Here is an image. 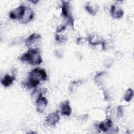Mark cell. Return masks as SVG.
I'll list each match as a JSON object with an SVG mask.
<instances>
[{"label":"cell","instance_id":"cell-4","mask_svg":"<svg viewBox=\"0 0 134 134\" xmlns=\"http://www.w3.org/2000/svg\"><path fill=\"white\" fill-rule=\"evenodd\" d=\"M48 104V100L47 99L42 96V94H41L36 100V106L37 110L39 113H42L44 109L46 108Z\"/></svg>","mask_w":134,"mask_h":134},{"label":"cell","instance_id":"cell-6","mask_svg":"<svg viewBox=\"0 0 134 134\" xmlns=\"http://www.w3.org/2000/svg\"><path fill=\"white\" fill-rule=\"evenodd\" d=\"M62 13L64 17L68 18V21L71 25H73L74 20L70 15V5L68 2H63L62 7Z\"/></svg>","mask_w":134,"mask_h":134},{"label":"cell","instance_id":"cell-14","mask_svg":"<svg viewBox=\"0 0 134 134\" xmlns=\"http://www.w3.org/2000/svg\"><path fill=\"white\" fill-rule=\"evenodd\" d=\"M65 27H66L65 26H62L59 27V29H57V32H61V31H62L63 30H64V29L65 28Z\"/></svg>","mask_w":134,"mask_h":134},{"label":"cell","instance_id":"cell-7","mask_svg":"<svg viewBox=\"0 0 134 134\" xmlns=\"http://www.w3.org/2000/svg\"><path fill=\"white\" fill-rule=\"evenodd\" d=\"M41 36L39 34L36 33L32 34L27 38L25 41V44L27 47L30 46L39 41L41 39Z\"/></svg>","mask_w":134,"mask_h":134},{"label":"cell","instance_id":"cell-2","mask_svg":"<svg viewBox=\"0 0 134 134\" xmlns=\"http://www.w3.org/2000/svg\"><path fill=\"white\" fill-rule=\"evenodd\" d=\"M47 74L46 71L43 69L35 68L31 71L28 76V79L40 82V81H45L47 80Z\"/></svg>","mask_w":134,"mask_h":134},{"label":"cell","instance_id":"cell-9","mask_svg":"<svg viewBox=\"0 0 134 134\" xmlns=\"http://www.w3.org/2000/svg\"><path fill=\"white\" fill-rule=\"evenodd\" d=\"M111 14L113 17L120 18L123 16L124 12L121 8H118L115 5H112L111 7Z\"/></svg>","mask_w":134,"mask_h":134},{"label":"cell","instance_id":"cell-10","mask_svg":"<svg viewBox=\"0 0 134 134\" xmlns=\"http://www.w3.org/2000/svg\"><path fill=\"white\" fill-rule=\"evenodd\" d=\"M15 79V75L10 76L9 74H6L2 79L1 82L4 86L8 87L13 83Z\"/></svg>","mask_w":134,"mask_h":134},{"label":"cell","instance_id":"cell-1","mask_svg":"<svg viewBox=\"0 0 134 134\" xmlns=\"http://www.w3.org/2000/svg\"><path fill=\"white\" fill-rule=\"evenodd\" d=\"M22 62H27L32 65H39L42 62L40 51L38 48H31L24 53L19 59Z\"/></svg>","mask_w":134,"mask_h":134},{"label":"cell","instance_id":"cell-3","mask_svg":"<svg viewBox=\"0 0 134 134\" xmlns=\"http://www.w3.org/2000/svg\"><path fill=\"white\" fill-rule=\"evenodd\" d=\"M27 11V7L24 5H21L10 12L9 17L13 19H16L19 21L23 20Z\"/></svg>","mask_w":134,"mask_h":134},{"label":"cell","instance_id":"cell-11","mask_svg":"<svg viewBox=\"0 0 134 134\" xmlns=\"http://www.w3.org/2000/svg\"><path fill=\"white\" fill-rule=\"evenodd\" d=\"M113 125V122L111 120L107 119V120L102 121L98 125L99 129L104 132L108 130Z\"/></svg>","mask_w":134,"mask_h":134},{"label":"cell","instance_id":"cell-8","mask_svg":"<svg viewBox=\"0 0 134 134\" xmlns=\"http://www.w3.org/2000/svg\"><path fill=\"white\" fill-rule=\"evenodd\" d=\"M61 112L63 115L69 116L71 114L72 109L70 105V102L68 100L63 102L60 105Z\"/></svg>","mask_w":134,"mask_h":134},{"label":"cell","instance_id":"cell-5","mask_svg":"<svg viewBox=\"0 0 134 134\" xmlns=\"http://www.w3.org/2000/svg\"><path fill=\"white\" fill-rule=\"evenodd\" d=\"M60 120V116L57 113L49 114L46 118V124L50 126H54Z\"/></svg>","mask_w":134,"mask_h":134},{"label":"cell","instance_id":"cell-13","mask_svg":"<svg viewBox=\"0 0 134 134\" xmlns=\"http://www.w3.org/2000/svg\"><path fill=\"white\" fill-rule=\"evenodd\" d=\"M85 8H86V9L87 10V12H88L89 13H90L93 15H95V14L96 13V9L95 8H93V7H92L91 6L86 5L85 6Z\"/></svg>","mask_w":134,"mask_h":134},{"label":"cell","instance_id":"cell-12","mask_svg":"<svg viewBox=\"0 0 134 134\" xmlns=\"http://www.w3.org/2000/svg\"><path fill=\"white\" fill-rule=\"evenodd\" d=\"M133 95V91L131 88H129L128 89H127V90L125 92V94L124 96V99L125 100V101L129 102L132 99Z\"/></svg>","mask_w":134,"mask_h":134}]
</instances>
